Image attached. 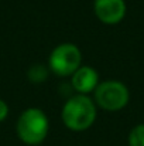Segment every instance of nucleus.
I'll list each match as a JSON object with an SVG mask.
<instances>
[{
    "label": "nucleus",
    "instance_id": "1",
    "mask_svg": "<svg viewBox=\"0 0 144 146\" xmlns=\"http://www.w3.org/2000/svg\"><path fill=\"white\" fill-rule=\"evenodd\" d=\"M95 101L89 95L76 94L64 104L61 119L69 131L84 132L95 123L97 115Z\"/></svg>",
    "mask_w": 144,
    "mask_h": 146
},
{
    "label": "nucleus",
    "instance_id": "2",
    "mask_svg": "<svg viewBox=\"0 0 144 146\" xmlns=\"http://www.w3.org/2000/svg\"><path fill=\"white\" fill-rule=\"evenodd\" d=\"M49 131L47 113L40 108L24 109L16 122V132L18 139L28 146H37L45 141Z\"/></svg>",
    "mask_w": 144,
    "mask_h": 146
},
{
    "label": "nucleus",
    "instance_id": "3",
    "mask_svg": "<svg viewBox=\"0 0 144 146\" xmlns=\"http://www.w3.org/2000/svg\"><path fill=\"white\" fill-rule=\"evenodd\" d=\"M93 101L96 106L105 111L109 112L122 111L123 108L127 106L130 101V91L127 85H124L119 80L100 81L93 91Z\"/></svg>",
    "mask_w": 144,
    "mask_h": 146
},
{
    "label": "nucleus",
    "instance_id": "4",
    "mask_svg": "<svg viewBox=\"0 0 144 146\" xmlns=\"http://www.w3.org/2000/svg\"><path fill=\"white\" fill-rule=\"evenodd\" d=\"M82 65V52L74 43L58 44L51 51L48 68L58 77H71Z\"/></svg>",
    "mask_w": 144,
    "mask_h": 146
},
{
    "label": "nucleus",
    "instance_id": "5",
    "mask_svg": "<svg viewBox=\"0 0 144 146\" xmlns=\"http://www.w3.org/2000/svg\"><path fill=\"white\" fill-rule=\"evenodd\" d=\"M93 11L103 24L114 26L124 19L127 6L124 0H95Z\"/></svg>",
    "mask_w": 144,
    "mask_h": 146
},
{
    "label": "nucleus",
    "instance_id": "6",
    "mask_svg": "<svg viewBox=\"0 0 144 146\" xmlns=\"http://www.w3.org/2000/svg\"><path fill=\"white\" fill-rule=\"evenodd\" d=\"M99 82V72L89 65H81L71 75V85L76 94L89 95L96 90Z\"/></svg>",
    "mask_w": 144,
    "mask_h": 146
},
{
    "label": "nucleus",
    "instance_id": "7",
    "mask_svg": "<svg viewBox=\"0 0 144 146\" xmlns=\"http://www.w3.org/2000/svg\"><path fill=\"white\" fill-rule=\"evenodd\" d=\"M48 70L45 65H41V64H36L33 67H30L27 75H28V80L34 84H40V82H44L48 77Z\"/></svg>",
    "mask_w": 144,
    "mask_h": 146
},
{
    "label": "nucleus",
    "instance_id": "8",
    "mask_svg": "<svg viewBox=\"0 0 144 146\" xmlns=\"http://www.w3.org/2000/svg\"><path fill=\"white\" fill-rule=\"evenodd\" d=\"M129 146H144V123L136 125L129 133Z\"/></svg>",
    "mask_w": 144,
    "mask_h": 146
},
{
    "label": "nucleus",
    "instance_id": "9",
    "mask_svg": "<svg viewBox=\"0 0 144 146\" xmlns=\"http://www.w3.org/2000/svg\"><path fill=\"white\" fill-rule=\"evenodd\" d=\"M9 105H7V102L6 101H3V99H0V122H3L7 116H9Z\"/></svg>",
    "mask_w": 144,
    "mask_h": 146
}]
</instances>
